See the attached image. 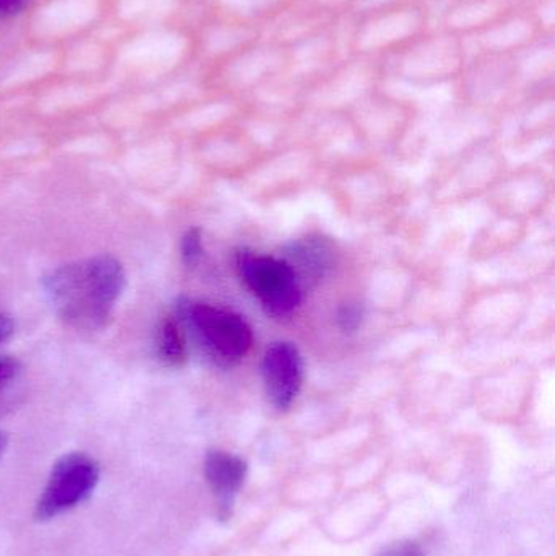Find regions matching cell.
<instances>
[{
	"label": "cell",
	"instance_id": "1",
	"mask_svg": "<svg viewBox=\"0 0 555 556\" xmlns=\"http://www.w3.org/2000/svg\"><path fill=\"white\" fill-rule=\"evenodd\" d=\"M126 281L117 257L97 254L55 267L42 278V288L65 326L78 332H100L113 320Z\"/></svg>",
	"mask_w": 555,
	"mask_h": 556
},
{
	"label": "cell",
	"instance_id": "2",
	"mask_svg": "<svg viewBox=\"0 0 555 556\" xmlns=\"http://www.w3.org/2000/svg\"><path fill=\"white\" fill-rule=\"evenodd\" d=\"M176 316L199 349L222 368L240 363L253 345L250 324L234 311L182 298Z\"/></svg>",
	"mask_w": 555,
	"mask_h": 556
},
{
	"label": "cell",
	"instance_id": "3",
	"mask_svg": "<svg viewBox=\"0 0 555 556\" xmlns=\"http://www.w3.org/2000/svg\"><path fill=\"white\" fill-rule=\"evenodd\" d=\"M100 466L85 453H68L52 466L48 483L35 509L36 521H51L93 495Z\"/></svg>",
	"mask_w": 555,
	"mask_h": 556
},
{
	"label": "cell",
	"instance_id": "4",
	"mask_svg": "<svg viewBox=\"0 0 555 556\" xmlns=\"http://www.w3.org/2000/svg\"><path fill=\"white\" fill-rule=\"evenodd\" d=\"M237 269L270 316H290L302 303V285L286 261L241 250L237 253Z\"/></svg>",
	"mask_w": 555,
	"mask_h": 556
},
{
	"label": "cell",
	"instance_id": "5",
	"mask_svg": "<svg viewBox=\"0 0 555 556\" xmlns=\"http://www.w3.org/2000/svg\"><path fill=\"white\" fill-rule=\"evenodd\" d=\"M264 389L274 408L289 410L302 388L303 365L299 350L289 342H276L263 358Z\"/></svg>",
	"mask_w": 555,
	"mask_h": 556
},
{
	"label": "cell",
	"instance_id": "6",
	"mask_svg": "<svg viewBox=\"0 0 555 556\" xmlns=\"http://www.w3.org/2000/svg\"><path fill=\"white\" fill-rule=\"evenodd\" d=\"M248 466L241 457L227 451H209L204 460V476L217 502L218 518L227 521L234 509L235 498L247 479Z\"/></svg>",
	"mask_w": 555,
	"mask_h": 556
},
{
	"label": "cell",
	"instance_id": "7",
	"mask_svg": "<svg viewBox=\"0 0 555 556\" xmlns=\"http://www.w3.org/2000/svg\"><path fill=\"white\" fill-rule=\"evenodd\" d=\"M287 264L292 267L300 285L305 280H319L332 264V248L321 238H305L290 247Z\"/></svg>",
	"mask_w": 555,
	"mask_h": 556
},
{
	"label": "cell",
	"instance_id": "8",
	"mask_svg": "<svg viewBox=\"0 0 555 556\" xmlns=\"http://www.w3.org/2000/svg\"><path fill=\"white\" fill-rule=\"evenodd\" d=\"M97 0H58L39 13L38 26L42 33L58 35L77 28L94 15Z\"/></svg>",
	"mask_w": 555,
	"mask_h": 556
},
{
	"label": "cell",
	"instance_id": "9",
	"mask_svg": "<svg viewBox=\"0 0 555 556\" xmlns=\"http://www.w3.org/2000/svg\"><path fill=\"white\" fill-rule=\"evenodd\" d=\"M155 355L166 368H181L185 365L188 346L178 316H166L160 320L155 332Z\"/></svg>",
	"mask_w": 555,
	"mask_h": 556
},
{
	"label": "cell",
	"instance_id": "10",
	"mask_svg": "<svg viewBox=\"0 0 555 556\" xmlns=\"http://www.w3.org/2000/svg\"><path fill=\"white\" fill-rule=\"evenodd\" d=\"M202 254H204V247H202L201 230L191 228L181 238L182 263L188 264V266H194V264L201 261Z\"/></svg>",
	"mask_w": 555,
	"mask_h": 556
},
{
	"label": "cell",
	"instance_id": "11",
	"mask_svg": "<svg viewBox=\"0 0 555 556\" xmlns=\"http://www.w3.org/2000/svg\"><path fill=\"white\" fill-rule=\"evenodd\" d=\"M364 319V309L355 303L344 304L338 311V326L344 332H355Z\"/></svg>",
	"mask_w": 555,
	"mask_h": 556
},
{
	"label": "cell",
	"instance_id": "12",
	"mask_svg": "<svg viewBox=\"0 0 555 556\" xmlns=\"http://www.w3.org/2000/svg\"><path fill=\"white\" fill-rule=\"evenodd\" d=\"M22 365L13 356H0V399L3 397L10 386L18 379Z\"/></svg>",
	"mask_w": 555,
	"mask_h": 556
},
{
	"label": "cell",
	"instance_id": "13",
	"mask_svg": "<svg viewBox=\"0 0 555 556\" xmlns=\"http://www.w3.org/2000/svg\"><path fill=\"white\" fill-rule=\"evenodd\" d=\"M15 332V323L9 314L0 313V343L7 342Z\"/></svg>",
	"mask_w": 555,
	"mask_h": 556
},
{
	"label": "cell",
	"instance_id": "14",
	"mask_svg": "<svg viewBox=\"0 0 555 556\" xmlns=\"http://www.w3.org/2000/svg\"><path fill=\"white\" fill-rule=\"evenodd\" d=\"M387 556H420L419 552L413 547H400L396 551L388 552Z\"/></svg>",
	"mask_w": 555,
	"mask_h": 556
},
{
	"label": "cell",
	"instance_id": "15",
	"mask_svg": "<svg viewBox=\"0 0 555 556\" xmlns=\"http://www.w3.org/2000/svg\"><path fill=\"white\" fill-rule=\"evenodd\" d=\"M7 444H9V437L3 431H0V457L5 453Z\"/></svg>",
	"mask_w": 555,
	"mask_h": 556
}]
</instances>
